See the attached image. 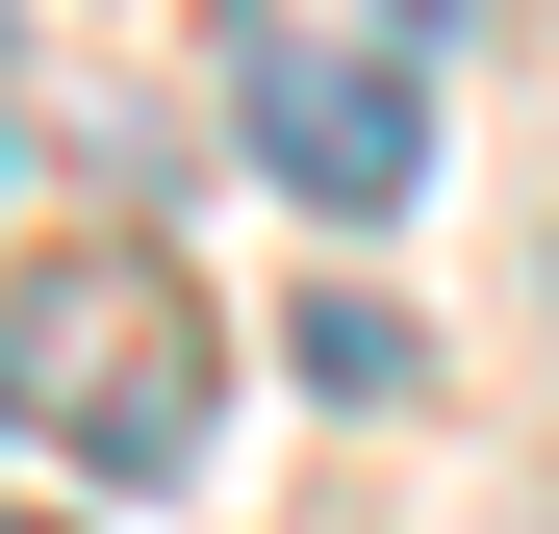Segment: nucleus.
I'll return each instance as SVG.
<instances>
[{
	"label": "nucleus",
	"instance_id": "nucleus-1",
	"mask_svg": "<svg viewBox=\"0 0 559 534\" xmlns=\"http://www.w3.org/2000/svg\"><path fill=\"white\" fill-rule=\"evenodd\" d=\"M0 432H76L103 484L204 459V306H178V254H76L26 331H0Z\"/></svg>",
	"mask_w": 559,
	"mask_h": 534
},
{
	"label": "nucleus",
	"instance_id": "nucleus-2",
	"mask_svg": "<svg viewBox=\"0 0 559 534\" xmlns=\"http://www.w3.org/2000/svg\"><path fill=\"white\" fill-rule=\"evenodd\" d=\"M254 178L280 204H331V229H382L407 178H432V51L407 26H254Z\"/></svg>",
	"mask_w": 559,
	"mask_h": 534
},
{
	"label": "nucleus",
	"instance_id": "nucleus-3",
	"mask_svg": "<svg viewBox=\"0 0 559 534\" xmlns=\"http://www.w3.org/2000/svg\"><path fill=\"white\" fill-rule=\"evenodd\" d=\"M0 534H51V509H0Z\"/></svg>",
	"mask_w": 559,
	"mask_h": 534
}]
</instances>
